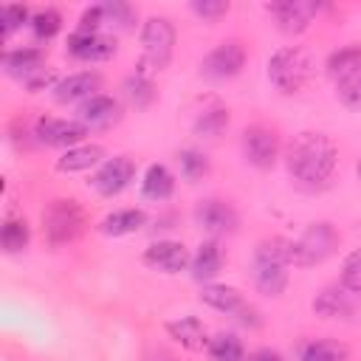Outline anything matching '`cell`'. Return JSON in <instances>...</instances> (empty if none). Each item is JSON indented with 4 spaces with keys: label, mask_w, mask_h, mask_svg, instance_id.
Segmentation results:
<instances>
[{
    "label": "cell",
    "mask_w": 361,
    "mask_h": 361,
    "mask_svg": "<svg viewBox=\"0 0 361 361\" xmlns=\"http://www.w3.org/2000/svg\"><path fill=\"white\" fill-rule=\"evenodd\" d=\"M355 68H361V45H358V42H350V45L336 48V51L327 56V62H324V71H327V76H330L333 82L344 79V76L353 73Z\"/></svg>",
    "instance_id": "obj_25"
},
{
    "label": "cell",
    "mask_w": 361,
    "mask_h": 361,
    "mask_svg": "<svg viewBox=\"0 0 361 361\" xmlns=\"http://www.w3.org/2000/svg\"><path fill=\"white\" fill-rule=\"evenodd\" d=\"M104 161L102 144H76L56 158V172H87Z\"/></svg>",
    "instance_id": "obj_21"
},
{
    "label": "cell",
    "mask_w": 361,
    "mask_h": 361,
    "mask_svg": "<svg viewBox=\"0 0 361 361\" xmlns=\"http://www.w3.org/2000/svg\"><path fill=\"white\" fill-rule=\"evenodd\" d=\"M336 96L347 110L361 113V68H355L353 73L336 82Z\"/></svg>",
    "instance_id": "obj_35"
},
{
    "label": "cell",
    "mask_w": 361,
    "mask_h": 361,
    "mask_svg": "<svg viewBox=\"0 0 361 361\" xmlns=\"http://www.w3.org/2000/svg\"><path fill=\"white\" fill-rule=\"evenodd\" d=\"M299 361H350V350H347L341 341L319 338V341L305 344Z\"/></svg>",
    "instance_id": "obj_29"
},
{
    "label": "cell",
    "mask_w": 361,
    "mask_h": 361,
    "mask_svg": "<svg viewBox=\"0 0 361 361\" xmlns=\"http://www.w3.org/2000/svg\"><path fill=\"white\" fill-rule=\"evenodd\" d=\"M85 231V212L71 197H56L42 209V234L51 248L73 243Z\"/></svg>",
    "instance_id": "obj_5"
},
{
    "label": "cell",
    "mask_w": 361,
    "mask_h": 361,
    "mask_svg": "<svg viewBox=\"0 0 361 361\" xmlns=\"http://www.w3.org/2000/svg\"><path fill=\"white\" fill-rule=\"evenodd\" d=\"M243 68H245V48L237 39H228V42L214 45L203 56V62H200V71L209 79H234Z\"/></svg>",
    "instance_id": "obj_14"
},
{
    "label": "cell",
    "mask_w": 361,
    "mask_h": 361,
    "mask_svg": "<svg viewBox=\"0 0 361 361\" xmlns=\"http://www.w3.org/2000/svg\"><path fill=\"white\" fill-rule=\"evenodd\" d=\"M76 121H82L87 130H107L121 121V102L107 93H96L76 107Z\"/></svg>",
    "instance_id": "obj_15"
},
{
    "label": "cell",
    "mask_w": 361,
    "mask_h": 361,
    "mask_svg": "<svg viewBox=\"0 0 361 361\" xmlns=\"http://www.w3.org/2000/svg\"><path fill=\"white\" fill-rule=\"evenodd\" d=\"M87 127L76 118H54V116H42L34 124V135L39 144L45 147H56V149H71L76 144H85L87 138Z\"/></svg>",
    "instance_id": "obj_9"
},
{
    "label": "cell",
    "mask_w": 361,
    "mask_h": 361,
    "mask_svg": "<svg viewBox=\"0 0 361 361\" xmlns=\"http://www.w3.org/2000/svg\"><path fill=\"white\" fill-rule=\"evenodd\" d=\"M189 8H192V14L200 17L203 23H217L220 17L228 14V3H226V0H195Z\"/></svg>",
    "instance_id": "obj_37"
},
{
    "label": "cell",
    "mask_w": 361,
    "mask_h": 361,
    "mask_svg": "<svg viewBox=\"0 0 361 361\" xmlns=\"http://www.w3.org/2000/svg\"><path fill=\"white\" fill-rule=\"evenodd\" d=\"M296 240H299V245H302V251H305V257H307L310 265H319V262L330 259L338 251V245H341V234L327 220L310 223Z\"/></svg>",
    "instance_id": "obj_12"
},
{
    "label": "cell",
    "mask_w": 361,
    "mask_h": 361,
    "mask_svg": "<svg viewBox=\"0 0 361 361\" xmlns=\"http://www.w3.org/2000/svg\"><path fill=\"white\" fill-rule=\"evenodd\" d=\"M166 336L175 338L183 350L189 353H203L209 347V333H206V324L197 319V316H178V319H169L164 324Z\"/></svg>",
    "instance_id": "obj_18"
},
{
    "label": "cell",
    "mask_w": 361,
    "mask_h": 361,
    "mask_svg": "<svg viewBox=\"0 0 361 361\" xmlns=\"http://www.w3.org/2000/svg\"><path fill=\"white\" fill-rule=\"evenodd\" d=\"M178 166H180V178L189 183H197L209 175V158H206V152H200L195 147H186L178 152Z\"/></svg>",
    "instance_id": "obj_30"
},
{
    "label": "cell",
    "mask_w": 361,
    "mask_h": 361,
    "mask_svg": "<svg viewBox=\"0 0 361 361\" xmlns=\"http://www.w3.org/2000/svg\"><path fill=\"white\" fill-rule=\"evenodd\" d=\"M147 226V214L141 209H116L107 217H102L99 231L107 237H127Z\"/></svg>",
    "instance_id": "obj_24"
},
{
    "label": "cell",
    "mask_w": 361,
    "mask_h": 361,
    "mask_svg": "<svg viewBox=\"0 0 361 361\" xmlns=\"http://www.w3.org/2000/svg\"><path fill=\"white\" fill-rule=\"evenodd\" d=\"M56 85H59V79H56V73H54L51 68H42V71L31 73L28 79H23V87H25L28 93H39V90H54Z\"/></svg>",
    "instance_id": "obj_38"
},
{
    "label": "cell",
    "mask_w": 361,
    "mask_h": 361,
    "mask_svg": "<svg viewBox=\"0 0 361 361\" xmlns=\"http://www.w3.org/2000/svg\"><path fill=\"white\" fill-rule=\"evenodd\" d=\"M104 28V11H102V3H96V6H87L85 11H82V17H79V25H76V31H87V34H96V31H102Z\"/></svg>",
    "instance_id": "obj_39"
},
{
    "label": "cell",
    "mask_w": 361,
    "mask_h": 361,
    "mask_svg": "<svg viewBox=\"0 0 361 361\" xmlns=\"http://www.w3.org/2000/svg\"><path fill=\"white\" fill-rule=\"evenodd\" d=\"M240 149H243V158L254 169H271L279 158V138L271 127L251 124V127H245V133L240 138Z\"/></svg>",
    "instance_id": "obj_8"
},
{
    "label": "cell",
    "mask_w": 361,
    "mask_h": 361,
    "mask_svg": "<svg viewBox=\"0 0 361 361\" xmlns=\"http://www.w3.org/2000/svg\"><path fill=\"white\" fill-rule=\"evenodd\" d=\"M192 214H195L197 228H203L212 240H214V237L234 234L237 226H240V214H237V209H234L228 200H220V197L197 200V206H195Z\"/></svg>",
    "instance_id": "obj_7"
},
{
    "label": "cell",
    "mask_w": 361,
    "mask_h": 361,
    "mask_svg": "<svg viewBox=\"0 0 361 361\" xmlns=\"http://www.w3.org/2000/svg\"><path fill=\"white\" fill-rule=\"evenodd\" d=\"M336 166H338V149L324 133L302 130L290 138L285 149V169L299 189L307 192L324 189L333 180Z\"/></svg>",
    "instance_id": "obj_1"
},
{
    "label": "cell",
    "mask_w": 361,
    "mask_h": 361,
    "mask_svg": "<svg viewBox=\"0 0 361 361\" xmlns=\"http://www.w3.org/2000/svg\"><path fill=\"white\" fill-rule=\"evenodd\" d=\"M234 319H237L240 324H245V327H259V324H262L259 310H257L254 305H248V302H245V305H243V307L234 313Z\"/></svg>",
    "instance_id": "obj_40"
},
{
    "label": "cell",
    "mask_w": 361,
    "mask_h": 361,
    "mask_svg": "<svg viewBox=\"0 0 361 361\" xmlns=\"http://www.w3.org/2000/svg\"><path fill=\"white\" fill-rule=\"evenodd\" d=\"M28 28H31L34 39L48 42V39H54V37L62 31V14H59L56 8H51V6H48V8H39V11H34Z\"/></svg>",
    "instance_id": "obj_32"
},
{
    "label": "cell",
    "mask_w": 361,
    "mask_h": 361,
    "mask_svg": "<svg viewBox=\"0 0 361 361\" xmlns=\"http://www.w3.org/2000/svg\"><path fill=\"white\" fill-rule=\"evenodd\" d=\"M31 11L23 3H3L0 6V39H11L14 31H20L25 23H31Z\"/></svg>",
    "instance_id": "obj_33"
},
{
    "label": "cell",
    "mask_w": 361,
    "mask_h": 361,
    "mask_svg": "<svg viewBox=\"0 0 361 361\" xmlns=\"http://www.w3.org/2000/svg\"><path fill=\"white\" fill-rule=\"evenodd\" d=\"M228 121H231L228 110L220 107V104H212V107H203V110L197 113V118L192 121V130H195V135H200V138H217V135L226 133Z\"/></svg>",
    "instance_id": "obj_27"
},
{
    "label": "cell",
    "mask_w": 361,
    "mask_h": 361,
    "mask_svg": "<svg viewBox=\"0 0 361 361\" xmlns=\"http://www.w3.org/2000/svg\"><path fill=\"white\" fill-rule=\"evenodd\" d=\"M310 307L322 319H353L355 316V293L344 290L341 285H330L313 296Z\"/></svg>",
    "instance_id": "obj_17"
},
{
    "label": "cell",
    "mask_w": 361,
    "mask_h": 361,
    "mask_svg": "<svg viewBox=\"0 0 361 361\" xmlns=\"http://www.w3.org/2000/svg\"><path fill=\"white\" fill-rule=\"evenodd\" d=\"M42 68H45V54H42V48H37V45L11 48V51L3 54V71H6L8 76L20 79V82L28 79L31 73L42 71Z\"/></svg>",
    "instance_id": "obj_20"
},
{
    "label": "cell",
    "mask_w": 361,
    "mask_h": 361,
    "mask_svg": "<svg viewBox=\"0 0 361 361\" xmlns=\"http://www.w3.org/2000/svg\"><path fill=\"white\" fill-rule=\"evenodd\" d=\"M265 8L276 20V28L282 34L296 37V34L307 31V25L313 23V17L319 14L322 6L313 0H276V3H268Z\"/></svg>",
    "instance_id": "obj_10"
},
{
    "label": "cell",
    "mask_w": 361,
    "mask_h": 361,
    "mask_svg": "<svg viewBox=\"0 0 361 361\" xmlns=\"http://www.w3.org/2000/svg\"><path fill=\"white\" fill-rule=\"evenodd\" d=\"M65 51L79 62H107L116 56L118 42L113 34H104V31H96V34L73 31L65 42Z\"/></svg>",
    "instance_id": "obj_11"
},
{
    "label": "cell",
    "mask_w": 361,
    "mask_h": 361,
    "mask_svg": "<svg viewBox=\"0 0 361 361\" xmlns=\"http://www.w3.org/2000/svg\"><path fill=\"white\" fill-rule=\"evenodd\" d=\"M141 259H144L147 268H152V271H158V274H166V276L186 271L189 262H192L186 245L178 243V240H155V243H149V245L144 248Z\"/></svg>",
    "instance_id": "obj_13"
},
{
    "label": "cell",
    "mask_w": 361,
    "mask_h": 361,
    "mask_svg": "<svg viewBox=\"0 0 361 361\" xmlns=\"http://www.w3.org/2000/svg\"><path fill=\"white\" fill-rule=\"evenodd\" d=\"M31 243V228L23 217H6L3 226H0V245L8 257L14 254H23Z\"/></svg>",
    "instance_id": "obj_26"
},
{
    "label": "cell",
    "mask_w": 361,
    "mask_h": 361,
    "mask_svg": "<svg viewBox=\"0 0 361 361\" xmlns=\"http://www.w3.org/2000/svg\"><path fill=\"white\" fill-rule=\"evenodd\" d=\"M102 11H104V25L116 28V31H130L135 28V20H138V11L124 3V0H107L102 3Z\"/></svg>",
    "instance_id": "obj_31"
},
{
    "label": "cell",
    "mask_w": 361,
    "mask_h": 361,
    "mask_svg": "<svg viewBox=\"0 0 361 361\" xmlns=\"http://www.w3.org/2000/svg\"><path fill=\"white\" fill-rule=\"evenodd\" d=\"M290 268L285 265V259L279 257L274 237L257 243L254 257H251V282L257 288V293L268 296V299H279L290 282Z\"/></svg>",
    "instance_id": "obj_3"
},
{
    "label": "cell",
    "mask_w": 361,
    "mask_h": 361,
    "mask_svg": "<svg viewBox=\"0 0 361 361\" xmlns=\"http://www.w3.org/2000/svg\"><path fill=\"white\" fill-rule=\"evenodd\" d=\"M341 288L361 296V248L350 251L344 259H341V276H338Z\"/></svg>",
    "instance_id": "obj_36"
},
{
    "label": "cell",
    "mask_w": 361,
    "mask_h": 361,
    "mask_svg": "<svg viewBox=\"0 0 361 361\" xmlns=\"http://www.w3.org/2000/svg\"><path fill=\"white\" fill-rule=\"evenodd\" d=\"M355 172H358V178H361V158H358V164H355Z\"/></svg>",
    "instance_id": "obj_42"
},
{
    "label": "cell",
    "mask_w": 361,
    "mask_h": 361,
    "mask_svg": "<svg viewBox=\"0 0 361 361\" xmlns=\"http://www.w3.org/2000/svg\"><path fill=\"white\" fill-rule=\"evenodd\" d=\"M307 76H310V56L305 54V48L285 45L268 56V82L279 93H285V96L299 93L305 87Z\"/></svg>",
    "instance_id": "obj_4"
},
{
    "label": "cell",
    "mask_w": 361,
    "mask_h": 361,
    "mask_svg": "<svg viewBox=\"0 0 361 361\" xmlns=\"http://www.w3.org/2000/svg\"><path fill=\"white\" fill-rule=\"evenodd\" d=\"M245 361H285V358H282V353H276V350H271V347H259V350L248 353Z\"/></svg>",
    "instance_id": "obj_41"
},
{
    "label": "cell",
    "mask_w": 361,
    "mask_h": 361,
    "mask_svg": "<svg viewBox=\"0 0 361 361\" xmlns=\"http://www.w3.org/2000/svg\"><path fill=\"white\" fill-rule=\"evenodd\" d=\"M172 192H175V175L164 164H149L141 178V195L152 203H161V200H169Z\"/></svg>",
    "instance_id": "obj_23"
},
{
    "label": "cell",
    "mask_w": 361,
    "mask_h": 361,
    "mask_svg": "<svg viewBox=\"0 0 361 361\" xmlns=\"http://www.w3.org/2000/svg\"><path fill=\"white\" fill-rule=\"evenodd\" d=\"M121 90H124L127 102H130V104H135L138 110L149 107V104H152V99H155V87H152V79H149V76H141V73H133V76H127Z\"/></svg>",
    "instance_id": "obj_34"
},
{
    "label": "cell",
    "mask_w": 361,
    "mask_h": 361,
    "mask_svg": "<svg viewBox=\"0 0 361 361\" xmlns=\"http://www.w3.org/2000/svg\"><path fill=\"white\" fill-rule=\"evenodd\" d=\"M175 51V25L166 17H149L141 25V62L138 71L141 76H152L164 71L172 62Z\"/></svg>",
    "instance_id": "obj_2"
},
{
    "label": "cell",
    "mask_w": 361,
    "mask_h": 361,
    "mask_svg": "<svg viewBox=\"0 0 361 361\" xmlns=\"http://www.w3.org/2000/svg\"><path fill=\"white\" fill-rule=\"evenodd\" d=\"M197 296H200V302H203L206 307H212V310H217V313H226V316H234V313L245 305L243 293H240L234 285H220V282H206Z\"/></svg>",
    "instance_id": "obj_22"
},
{
    "label": "cell",
    "mask_w": 361,
    "mask_h": 361,
    "mask_svg": "<svg viewBox=\"0 0 361 361\" xmlns=\"http://www.w3.org/2000/svg\"><path fill=\"white\" fill-rule=\"evenodd\" d=\"M206 355H209V361H245V347H243L240 336L217 333V336L209 338Z\"/></svg>",
    "instance_id": "obj_28"
},
{
    "label": "cell",
    "mask_w": 361,
    "mask_h": 361,
    "mask_svg": "<svg viewBox=\"0 0 361 361\" xmlns=\"http://www.w3.org/2000/svg\"><path fill=\"white\" fill-rule=\"evenodd\" d=\"M223 262H226V254L220 248L217 240H203L197 245V251L192 254V262H189V271H192V279L195 282H212L220 271H223Z\"/></svg>",
    "instance_id": "obj_19"
},
{
    "label": "cell",
    "mask_w": 361,
    "mask_h": 361,
    "mask_svg": "<svg viewBox=\"0 0 361 361\" xmlns=\"http://www.w3.org/2000/svg\"><path fill=\"white\" fill-rule=\"evenodd\" d=\"M99 87H102V76L96 71H76V73L62 76L51 93H54V102H59V104H73V102L82 104L90 96H96Z\"/></svg>",
    "instance_id": "obj_16"
},
{
    "label": "cell",
    "mask_w": 361,
    "mask_h": 361,
    "mask_svg": "<svg viewBox=\"0 0 361 361\" xmlns=\"http://www.w3.org/2000/svg\"><path fill=\"white\" fill-rule=\"evenodd\" d=\"M135 180V161L130 155H113V158H104L93 178H90V186L102 195V197H116L121 195L130 183Z\"/></svg>",
    "instance_id": "obj_6"
}]
</instances>
